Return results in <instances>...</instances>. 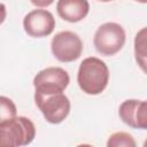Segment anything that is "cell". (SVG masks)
Returning a JSON list of instances; mask_svg holds the SVG:
<instances>
[{
  "mask_svg": "<svg viewBox=\"0 0 147 147\" xmlns=\"http://www.w3.org/2000/svg\"><path fill=\"white\" fill-rule=\"evenodd\" d=\"M83 41L72 31H61L51 41V49L54 57L63 63L78 60L83 53Z\"/></svg>",
  "mask_w": 147,
  "mask_h": 147,
  "instance_id": "5",
  "label": "cell"
},
{
  "mask_svg": "<svg viewBox=\"0 0 147 147\" xmlns=\"http://www.w3.org/2000/svg\"><path fill=\"white\" fill-rule=\"evenodd\" d=\"M137 2H140V3H147V0H134Z\"/></svg>",
  "mask_w": 147,
  "mask_h": 147,
  "instance_id": "16",
  "label": "cell"
},
{
  "mask_svg": "<svg viewBox=\"0 0 147 147\" xmlns=\"http://www.w3.org/2000/svg\"><path fill=\"white\" fill-rule=\"evenodd\" d=\"M23 28L25 33L32 38L47 37L55 29V18L46 9H33L24 16Z\"/></svg>",
  "mask_w": 147,
  "mask_h": 147,
  "instance_id": "7",
  "label": "cell"
},
{
  "mask_svg": "<svg viewBox=\"0 0 147 147\" xmlns=\"http://www.w3.org/2000/svg\"><path fill=\"white\" fill-rule=\"evenodd\" d=\"M70 83L69 74L60 67H48L40 70L33 78L34 92L54 94L63 92Z\"/></svg>",
  "mask_w": 147,
  "mask_h": 147,
  "instance_id": "6",
  "label": "cell"
},
{
  "mask_svg": "<svg viewBox=\"0 0 147 147\" xmlns=\"http://www.w3.org/2000/svg\"><path fill=\"white\" fill-rule=\"evenodd\" d=\"M98 1H101V2H110V1H114V0H98Z\"/></svg>",
  "mask_w": 147,
  "mask_h": 147,
  "instance_id": "17",
  "label": "cell"
},
{
  "mask_svg": "<svg viewBox=\"0 0 147 147\" xmlns=\"http://www.w3.org/2000/svg\"><path fill=\"white\" fill-rule=\"evenodd\" d=\"M36 137L33 122L24 116H15L0 122V145L8 147L26 146Z\"/></svg>",
  "mask_w": 147,
  "mask_h": 147,
  "instance_id": "2",
  "label": "cell"
},
{
  "mask_svg": "<svg viewBox=\"0 0 147 147\" xmlns=\"http://www.w3.org/2000/svg\"><path fill=\"white\" fill-rule=\"evenodd\" d=\"M108 147H136L137 144L133 137L126 132H115L113 133L107 141Z\"/></svg>",
  "mask_w": 147,
  "mask_h": 147,
  "instance_id": "10",
  "label": "cell"
},
{
  "mask_svg": "<svg viewBox=\"0 0 147 147\" xmlns=\"http://www.w3.org/2000/svg\"><path fill=\"white\" fill-rule=\"evenodd\" d=\"M15 116H17V110L13 100L5 95L0 96V122L10 119Z\"/></svg>",
  "mask_w": 147,
  "mask_h": 147,
  "instance_id": "12",
  "label": "cell"
},
{
  "mask_svg": "<svg viewBox=\"0 0 147 147\" xmlns=\"http://www.w3.org/2000/svg\"><path fill=\"white\" fill-rule=\"evenodd\" d=\"M134 59H136V62L139 65V68L147 75V59L146 57L138 56V55H134Z\"/></svg>",
  "mask_w": 147,
  "mask_h": 147,
  "instance_id": "14",
  "label": "cell"
},
{
  "mask_svg": "<svg viewBox=\"0 0 147 147\" xmlns=\"http://www.w3.org/2000/svg\"><path fill=\"white\" fill-rule=\"evenodd\" d=\"M144 147H147V139H146L145 142H144Z\"/></svg>",
  "mask_w": 147,
  "mask_h": 147,
  "instance_id": "18",
  "label": "cell"
},
{
  "mask_svg": "<svg viewBox=\"0 0 147 147\" xmlns=\"http://www.w3.org/2000/svg\"><path fill=\"white\" fill-rule=\"evenodd\" d=\"M126 40V34L122 25L115 22L101 24L93 37L95 49L103 56H113L118 53Z\"/></svg>",
  "mask_w": 147,
  "mask_h": 147,
  "instance_id": "3",
  "label": "cell"
},
{
  "mask_svg": "<svg viewBox=\"0 0 147 147\" xmlns=\"http://www.w3.org/2000/svg\"><path fill=\"white\" fill-rule=\"evenodd\" d=\"M30 1L36 7H48L54 2V0H30Z\"/></svg>",
  "mask_w": 147,
  "mask_h": 147,
  "instance_id": "15",
  "label": "cell"
},
{
  "mask_svg": "<svg viewBox=\"0 0 147 147\" xmlns=\"http://www.w3.org/2000/svg\"><path fill=\"white\" fill-rule=\"evenodd\" d=\"M108 82L109 69L99 57H86L79 64L77 83L84 93L88 95H98L106 90Z\"/></svg>",
  "mask_w": 147,
  "mask_h": 147,
  "instance_id": "1",
  "label": "cell"
},
{
  "mask_svg": "<svg viewBox=\"0 0 147 147\" xmlns=\"http://www.w3.org/2000/svg\"><path fill=\"white\" fill-rule=\"evenodd\" d=\"M138 101L139 100L137 99H127L123 101L118 108L119 118L122 119L124 124H126L127 126L132 129H134V110H136Z\"/></svg>",
  "mask_w": 147,
  "mask_h": 147,
  "instance_id": "9",
  "label": "cell"
},
{
  "mask_svg": "<svg viewBox=\"0 0 147 147\" xmlns=\"http://www.w3.org/2000/svg\"><path fill=\"white\" fill-rule=\"evenodd\" d=\"M134 129L147 130V100H139L134 110Z\"/></svg>",
  "mask_w": 147,
  "mask_h": 147,
  "instance_id": "11",
  "label": "cell"
},
{
  "mask_svg": "<svg viewBox=\"0 0 147 147\" xmlns=\"http://www.w3.org/2000/svg\"><path fill=\"white\" fill-rule=\"evenodd\" d=\"M57 15L70 23H77L84 20L90 11L87 0H59L56 3Z\"/></svg>",
  "mask_w": 147,
  "mask_h": 147,
  "instance_id": "8",
  "label": "cell"
},
{
  "mask_svg": "<svg viewBox=\"0 0 147 147\" xmlns=\"http://www.w3.org/2000/svg\"><path fill=\"white\" fill-rule=\"evenodd\" d=\"M134 55L147 59V26L140 29L134 37Z\"/></svg>",
  "mask_w": 147,
  "mask_h": 147,
  "instance_id": "13",
  "label": "cell"
},
{
  "mask_svg": "<svg viewBox=\"0 0 147 147\" xmlns=\"http://www.w3.org/2000/svg\"><path fill=\"white\" fill-rule=\"evenodd\" d=\"M34 102L44 118L51 124L62 123L70 113V100L63 92L54 94L34 92Z\"/></svg>",
  "mask_w": 147,
  "mask_h": 147,
  "instance_id": "4",
  "label": "cell"
}]
</instances>
